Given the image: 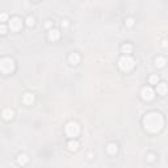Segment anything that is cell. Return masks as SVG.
<instances>
[{"instance_id": "obj_1", "label": "cell", "mask_w": 168, "mask_h": 168, "mask_svg": "<svg viewBox=\"0 0 168 168\" xmlns=\"http://www.w3.org/2000/svg\"><path fill=\"white\" fill-rule=\"evenodd\" d=\"M143 126L148 133H159L164 126V118L160 113L158 112H150L143 118Z\"/></svg>"}, {"instance_id": "obj_2", "label": "cell", "mask_w": 168, "mask_h": 168, "mask_svg": "<svg viewBox=\"0 0 168 168\" xmlns=\"http://www.w3.org/2000/svg\"><path fill=\"white\" fill-rule=\"evenodd\" d=\"M134 66H135V59L131 58L130 55H124L118 60V67H120V70L124 72L131 71V70L134 68Z\"/></svg>"}, {"instance_id": "obj_3", "label": "cell", "mask_w": 168, "mask_h": 168, "mask_svg": "<svg viewBox=\"0 0 168 168\" xmlns=\"http://www.w3.org/2000/svg\"><path fill=\"white\" fill-rule=\"evenodd\" d=\"M65 133L67 134V137L75 138V137H78L79 133H80V126L78 125V122L70 121L68 124L66 125V127H65Z\"/></svg>"}, {"instance_id": "obj_4", "label": "cell", "mask_w": 168, "mask_h": 168, "mask_svg": "<svg viewBox=\"0 0 168 168\" xmlns=\"http://www.w3.org/2000/svg\"><path fill=\"white\" fill-rule=\"evenodd\" d=\"M15 70V62L11 58H3L0 60V71L3 74H11Z\"/></svg>"}, {"instance_id": "obj_5", "label": "cell", "mask_w": 168, "mask_h": 168, "mask_svg": "<svg viewBox=\"0 0 168 168\" xmlns=\"http://www.w3.org/2000/svg\"><path fill=\"white\" fill-rule=\"evenodd\" d=\"M140 96H142V99L145 101H151L155 97V92L151 87H143L142 91H140Z\"/></svg>"}, {"instance_id": "obj_6", "label": "cell", "mask_w": 168, "mask_h": 168, "mask_svg": "<svg viewBox=\"0 0 168 168\" xmlns=\"http://www.w3.org/2000/svg\"><path fill=\"white\" fill-rule=\"evenodd\" d=\"M21 28H23V20H21L20 17H17V16L12 17V19L9 20V29L12 30V32H19Z\"/></svg>"}, {"instance_id": "obj_7", "label": "cell", "mask_w": 168, "mask_h": 168, "mask_svg": "<svg viewBox=\"0 0 168 168\" xmlns=\"http://www.w3.org/2000/svg\"><path fill=\"white\" fill-rule=\"evenodd\" d=\"M59 36H60V33H59V30L58 29H50L49 30L47 37H49L50 41H57V39H59Z\"/></svg>"}, {"instance_id": "obj_8", "label": "cell", "mask_w": 168, "mask_h": 168, "mask_svg": "<svg viewBox=\"0 0 168 168\" xmlns=\"http://www.w3.org/2000/svg\"><path fill=\"white\" fill-rule=\"evenodd\" d=\"M13 111H12L11 108H5L4 111H3V118H4L5 121H9V120H12V118H13Z\"/></svg>"}, {"instance_id": "obj_9", "label": "cell", "mask_w": 168, "mask_h": 168, "mask_svg": "<svg viewBox=\"0 0 168 168\" xmlns=\"http://www.w3.org/2000/svg\"><path fill=\"white\" fill-rule=\"evenodd\" d=\"M168 91V85L166 83H159L158 87H156V92L159 95H166Z\"/></svg>"}, {"instance_id": "obj_10", "label": "cell", "mask_w": 168, "mask_h": 168, "mask_svg": "<svg viewBox=\"0 0 168 168\" xmlns=\"http://www.w3.org/2000/svg\"><path fill=\"white\" fill-rule=\"evenodd\" d=\"M68 60H70V63H71V65H78V63L80 62V57H79L78 53H72V54H70Z\"/></svg>"}, {"instance_id": "obj_11", "label": "cell", "mask_w": 168, "mask_h": 168, "mask_svg": "<svg viewBox=\"0 0 168 168\" xmlns=\"http://www.w3.org/2000/svg\"><path fill=\"white\" fill-rule=\"evenodd\" d=\"M106 151H108L111 155L117 154V151H118V146L116 145V143H109V145L106 146Z\"/></svg>"}, {"instance_id": "obj_12", "label": "cell", "mask_w": 168, "mask_h": 168, "mask_svg": "<svg viewBox=\"0 0 168 168\" xmlns=\"http://www.w3.org/2000/svg\"><path fill=\"white\" fill-rule=\"evenodd\" d=\"M23 101L25 104H28V105H30V104H33V101H34V95L32 93H25L23 97Z\"/></svg>"}, {"instance_id": "obj_13", "label": "cell", "mask_w": 168, "mask_h": 168, "mask_svg": "<svg viewBox=\"0 0 168 168\" xmlns=\"http://www.w3.org/2000/svg\"><path fill=\"white\" fill-rule=\"evenodd\" d=\"M28 155H25V154H20L19 156H17V163L20 164V166H25L26 163H28Z\"/></svg>"}, {"instance_id": "obj_14", "label": "cell", "mask_w": 168, "mask_h": 168, "mask_svg": "<svg viewBox=\"0 0 168 168\" xmlns=\"http://www.w3.org/2000/svg\"><path fill=\"white\" fill-rule=\"evenodd\" d=\"M67 147H68V150H71V151H76L79 147V143L76 142L75 139H72V140H70L68 143H67Z\"/></svg>"}, {"instance_id": "obj_15", "label": "cell", "mask_w": 168, "mask_h": 168, "mask_svg": "<svg viewBox=\"0 0 168 168\" xmlns=\"http://www.w3.org/2000/svg\"><path fill=\"white\" fill-rule=\"evenodd\" d=\"M155 66L156 67H164L166 66V58L156 57V59H155Z\"/></svg>"}, {"instance_id": "obj_16", "label": "cell", "mask_w": 168, "mask_h": 168, "mask_svg": "<svg viewBox=\"0 0 168 168\" xmlns=\"http://www.w3.org/2000/svg\"><path fill=\"white\" fill-rule=\"evenodd\" d=\"M131 45L130 44H125L122 45V53H125V55H129V54L131 53Z\"/></svg>"}, {"instance_id": "obj_17", "label": "cell", "mask_w": 168, "mask_h": 168, "mask_svg": "<svg viewBox=\"0 0 168 168\" xmlns=\"http://www.w3.org/2000/svg\"><path fill=\"white\" fill-rule=\"evenodd\" d=\"M158 80H159L158 75H151V76H150V79H148L150 84H158Z\"/></svg>"}, {"instance_id": "obj_18", "label": "cell", "mask_w": 168, "mask_h": 168, "mask_svg": "<svg viewBox=\"0 0 168 168\" xmlns=\"http://www.w3.org/2000/svg\"><path fill=\"white\" fill-rule=\"evenodd\" d=\"M34 23H36V21H34V17H33V16L26 17V25H28V26H33V25H34Z\"/></svg>"}, {"instance_id": "obj_19", "label": "cell", "mask_w": 168, "mask_h": 168, "mask_svg": "<svg viewBox=\"0 0 168 168\" xmlns=\"http://www.w3.org/2000/svg\"><path fill=\"white\" fill-rule=\"evenodd\" d=\"M125 24H126L127 28H131V26L134 25V19H133V17H127L126 21H125Z\"/></svg>"}, {"instance_id": "obj_20", "label": "cell", "mask_w": 168, "mask_h": 168, "mask_svg": "<svg viewBox=\"0 0 168 168\" xmlns=\"http://www.w3.org/2000/svg\"><path fill=\"white\" fill-rule=\"evenodd\" d=\"M7 19H8V15L5 13V12H3V13L0 15V20H1V21H5Z\"/></svg>"}, {"instance_id": "obj_21", "label": "cell", "mask_w": 168, "mask_h": 168, "mask_svg": "<svg viewBox=\"0 0 168 168\" xmlns=\"http://www.w3.org/2000/svg\"><path fill=\"white\" fill-rule=\"evenodd\" d=\"M147 160L148 161H154L155 160V155L154 154H147Z\"/></svg>"}, {"instance_id": "obj_22", "label": "cell", "mask_w": 168, "mask_h": 168, "mask_svg": "<svg viewBox=\"0 0 168 168\" xmlns=\"http://www.w3.org/2000/svg\"><path fill=\"white\" fill-rule=\"evenodd\" d=\"M5 30H7V28H5V25H4V24H1V25H0V33H3V34H4Z\"/></svg>"}, {"instance_id": "obj_23", "label": "cell", "mask_w": 168, "mask_h": 168, "mask_svg": "<svg viewBox=\"0 0 168 168\" xmlns=\"http://www.w3.org/2000/svg\"><path fill=\"white\" fill-rule=\"evenodd\" d=\"M60 25H62L63 28H67V26H68V21H67V20H63L62 23H60Z\"/></svg>"}, {"instance_id": "obj_24", "label": "cell", "mask_w": 168, "mask_h": 168, "mask_svg": "<svg viewBox=\"0 0 168 168\" xmlns=\"http://www.w3.org/2000/svg\"><path fill=\"white\" fill-rule=\"evenodd\" d=\"M51 25H53V23H51V21H47V23L45 24V26H46V28H50Z\"/></svg>"}, {"instance_id": "obj_25", "label": "cell", "mask_w": 168, "mask_h": 168, "mask_svg": "<svg viewBox=\"0 0 168 168\" xmlns=\"http://www.w3.org/2000/svg\"><path fill=\"white\" fill-rule=\"evenodd\" d=\"M168 46V41H167V39H164V41H163V47H167Z\"/></svg>"}]
</instances>
